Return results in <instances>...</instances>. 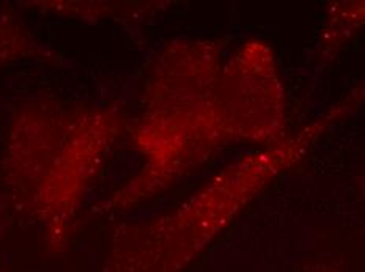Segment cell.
I'll use <instances>...</instances> for the list:
<instances>
[{
    "label": "cell",
    "instance_id": "cell-3",
    "mask_svg": "<svg viewBox=\"0 0 365 272\" xmlns=\"http://www.w3.org/2000/svg\"><path fill=\"white\" fill-rule=\"evenodd\" d=\"M0 272H2V271H0Z\"/></svg>",
    "mask_w": 365,
    "mask_h": 272
},
{
    "label": "cell",
    "instance_id": "cell-2",
    "mask_svg": "<svg viewBox=\"0 0 365 272\" xmlns=\"http://www.w3.org/2000/svg\"><path fill=\"white\" fill-rule=\"evenodd\" d=\"M19 32L6 22H0V63L18 54Z\"/></svg>",
    "mask_w": 365,
    "mask_h": 272
},
{
    "label": "cell",
    "instance_id": "cell-1",
    "mask_svg": "<svg viewBox=\"0 0 365 272\" xmlns=\"http://www.w3.org/2000/svg\"><path fill=\"white\" fill-rule=\"evenodd\" d=\"M115 135V117L103 112L41 108L21 118L9 145L11 186L43 225L46 246L60 252L70 239L79 203Z\"/></svg>",
    "mask_w": 365,
    "mask_h": 272
}]
</instances>
